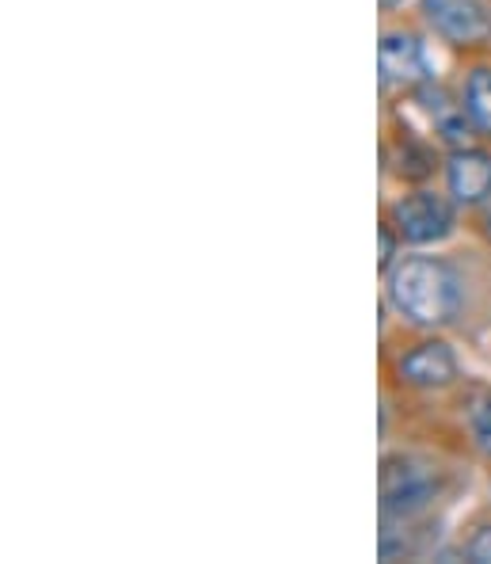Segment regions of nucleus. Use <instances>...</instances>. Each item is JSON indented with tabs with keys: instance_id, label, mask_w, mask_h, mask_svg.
Masks as SVG:
<instances>
[{
	"instance_id": "f257e3e1",
	"label": "nucleus",
	"mask_w": 491,
	"mask_h": 564,
	"mask_svg": "<svg viewBox=\"0 0 491 564\" xmlns=\"http://www.w3.org/2000/svg\"><path fill=\"white\" fill-rule=\"evenodd\" d=\"M389 297L415 325H449L461 310V279L446 260L412 256L389 271Z\"/></svg>"
},
{
	"instance_id": "f03ea898",
	"label": "nucleus",
	"mask_w": 491,
	"mask_h": 564,
	"mask_svg": "<svg viewBox=\"0 0 491 564\" xmlns=\"http://www.w3.org/2000/svg\"><path fill=\"white\" fill-rule=\"evenodd\" d=\"M393 226L412 245H435L454 229V206L443 195L415 191V195H407L393 206Z\"/></svg>"
},
{
	"instance_id": "7ed1b4c3",
	"label": "nucleus",
	"mask_w": 491,
	"mask_h": 564,
	"mask_svg": "<svg viewBox=\"0 0 491 564\" xmlns=\"http://www.w3.org/2000/svg\"><path fill=\"white\" fill-rule=\"evenodd\" d=\"M435 492V477L423 462L412 458H389L381 466V500H385V511H396V516H412Z\"/></svg>"
},
{
	"instance_id": "20e7f679",
	"label": "nucleus",
	"mask_w": 491,
	"mask_h": 564,
	"mask_svg": "<svg viewBox=\"0 0 491 564\" xmlns=\"http://www.w3.org/2000/svg\"><path fill=\"white\" fill-rule=\"evenodd\" d=\"M427 23L449 43H484L488 39V15L477 0H423Z\"/></svg>"
},
{
	"instance_id": "39448f33",
	"label": "nucleus",
	"mask_w": 491,
	"mask_h": 564,
	"mask_svg": "<svg viewBox=\"0 0 491 564\" xmlns=\"http://www.w3.org/2000/svg\"><path fill=\"white\" fill-rule=\"evenodd\" d=\"M378 65H381V80L385 85H423L430 77L427 54H423L419 39L412 35H385L378 46Z\"/></svg>"
},
{
	"instance_id": "423d86ee",
	"label": "nucleus",
	"mask_w": 491,
	"mask_h": 564,
	"mask_svg": "<svg viewBox=\"0 0 491 564\" xmlns=\"http://www.w3.org/2000/svg\"><path fill=\"white\" fill-rule=\"evenodd\" d=\"M446 187L461 206H477L491 195V156L484 149H457L446 164Z\"/></svg>"
},
{
	"instance_id": "0eeeda50",
	"label": "nucleus",
	"mask_w": 491,
	"mask_h": 564,
	"mask_svg": "<svg viewBox=\"0 0 491 564\" xmlns=\"http://www.w3.org/2000/svg\"><path fill=\"white\" fill-rule=\"evenodd\" d=\"M401 378L419 389L449 386L457 378V355L449 351V344H443V339H427V344H419L401 359Z\"/></svg>"
},
{
	"instance_id": "6e6552de",
	"label": "nucleus",
	"mask_w": 491,
	"mask_h": 564,
	"mask_svg": "<svg viewBox=\"0 0 491 564\" xmlns=\"http://www.w3.org/2000/svg\"><path fill=\"white\" fill-rule=\"evenodd\" d=\"M465 115L480 134H491V69H472L465 80Z\"/></svg>"
},
{
	"instance_id": "1a4fd4ad",
	"label": "nucleus",
	"mask_w": 491,
	"mask_h": 564,
	"mask_svg": "<svg viewBox=\"0 0 491 564\" xmlns=\"http://www.w3.org/2000/svg\"><path fill=\"white\" fill-rule=\"evenodd\" d=\"M465 420H469V435H472V443H477V451L491 458V393L472 397Z\"/></svg>"
},
{
	"instance_id": "9d476101",
	"label": "nucleus",
	"mask_w": 491,
	"mask_h": 564,
	"mask_svg": "<svg viewBox=\"0 0 491 564\" xmlns=\"http://www.w3.org/2000/svg\"><path fill=\"white\" fill-rule=\"evenodd\" d=\"M469 561L491 564V527H484V530H477V534H472V542H469Z\"/></svg>"
},
{
	"instance_id": "9b49d317",
	"label": "nucleus",
	"mask_w": 491,
	"mask_h": 564,
	"mask_svg": "<svg viewBox=\"0 0 491 564\" xmlns=\"http://www.w3.org/2000/svg\"><path fill=\"white\" fill-rule=\"evenodd\" d=\"M389 263H393V234L381 229V268H389Z\"/></svg>"
},
{
	"instance_id": "f8f14e48",
	"label": "nucleus",
	"mask_w": 491,
	"mask_h": 564,
	"mask_svg": "<svg viewBox=\"0 0 491 564\" xmlns=\"http://www.w3.org/2000/svg\"><path fill=\"white\" fill-rule=\"evenodd\" d=\"M488 237H491V218H488Z\"/></svg>"
}]
</instances>
